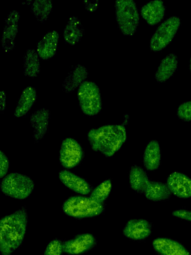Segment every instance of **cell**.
<instances>
[{"label": "cell", "mask_w": 191, "mask_h": 255, "mask_svg": "<svg viewBox=\"0 0 191 255\" xmlns=\"http://www.w3.org/2000/svg\"><path fill=\"white\" fill-rule=\"evenodd\" d=\"M104 204L99 203L90 197L71 196L63 204L62 209L67 215L78 219L97 216L104 210Z\"/></svg>", "instance_id": "3"}, {"label": "cell", "mask_w": 191, "mask_h": 255, "mask_svg": "<svg viewBox=\"0 0 191 255\" xmlns=\"http://www.w3.org/2000/svg\"><path fill=\"white\" fill-rule=\"evenodd\" d=\"M53 9L51 0H35L31 4L30 9L37 20L44 23L48 18Z\"/></svg>", "instance_id": "26"}, {"label": "cell", "mask_w": 191, "mask_h": 255, "mask_svg": "<svg viewBox=\"0 0 191 255\" xmlns=\"http://www.w3.org/2000/svg\"><path fill=\"white\" fill-rule=\"evenodd\" d=\"M175 217L191 222V211L185 209H178L172 212Z\"/></svg>", "instance_id": "31"}, {"label": "cell", "mask_w": 191, "mask_h": 255, "mask_svg": "<svg viewBox=\"0 0 191 255\" xmlns=\"http://www.w3.org/2000/svg\"><path fill=\"white\" fill-rule=\"evenodd\" d=\"M84 155L83 149L78 141L73 138L62 140L59 159L63 167L70 169L76 167L82 160Z\"/></svg>", "instance_id": "8"}, {"label": "cell", "mask_w": 191, "mask_h": 255, "mask_svg": "<svg viewBox=\"0 0 191 255\" xmlns=\"http://www.w3.org/2000/svg\"><path fill=\"white\" fill-rule=\"evenodd\" d=\"M77 94L79 106L84 114L94 116L100 113L102 109L100 91L95 82L86 80L78 87Z\"/></svg>", "instance_id": "6"}, {"label": "cell", "mask_w": 191, "mask_h": 255, "mask_svg": "<svg viewBox=\"0 0 191 255\" xmlns=\"http://www.w3.org/2000/svg\"><path fill=\"white\" fill-rule=\"evenodd\" d=\"M161 161V150L156 140H151L147 144L143 156V162L146 169L151 171L157 170Z\"/></svg>", "instance_id": "22"}, {"label": "cell", "mask_w": 191, "mask_h": 255, "mask_svg": "<svg viewBox=\"0 0 191 255\" xmlns=\"http://www.w3.org/2000/svg\"><path fill=\"white\" fill-rule=\"evenodd\" d=\"M177 56L171 53L165 56L161 61L155 74V78L158 82H164L175 73L178 67Z\"/></svg>", "instance_id": "23"}, {"label": "cell", "mask_w": 191, "mask_h": 255, "mask_svg": "<svg viewBox=\"0 0 191 255\" xmlns=\"http://www.w3.org/2000/svg\"><path fill=\"white\" fill-rule=\"evenodd\" d=\"M63 253V243L58 239H54L47 246L44 255H62Z\"/></svg>", "instance_id": "28"}, {"label": "cell", "mask_w": 191, "mask_h": 255, "mask_svg": "<svg viewBox=\"0 0 191 255\" xmlns=\"http://www.w3.org/2000/svg\"><path fill=\"white\" fill-rule=\"evenodd\" d=\"M143 194L149 200L158 202L169 199L172 193L166 183L149 179L145 183Z\"/></svg>", "instance_id": "20"}, {"label": "cell", "mask_w": 191, "mask_h": 255, "mask_svg": "<svg viewBox=\"0 0 191 255\" xmlns=\"http://www.w3.org/2000/svg\"><path fill=\"white\" fill-rule=\"evenodd\" d=\"M96 243V239L93 235L80 234L63 244V252L69 255H79L93 249Z\"/></svg>", "instance_id": "11"}, {"label": "cell", "mask_w": 191, "mask_h": 255, "mask_svg": "<svg viewBox=\"0 0 191 255\" xmlns=\"http://www.w3.org/2000/svg\"><path fill=\"white\" fill-rule=\"evenodd\" d=\"M181 24V20L176 16L166 19L157 28L152 36L150 48L154 51H161L172 41Z\"/></svg>", "instance_id": "7"}, {"label": "cell", "mask_w": 191, "mask_h": 255, "mask_svg": "<svg viewBox=\"0 0 191 255\" xmlns=\"http://www.w3.org/2000/svg\"><path fill=\"white\" fill-rule=\"evenodd\" d=\"M23 60L24 75L32 78L37 77L40 72V61L36 49H27Z\"/></svg>", "instance_id": "24"}, {"label": "cell", "mask_w": 191, "mask_h": 255, "mask_svg": "<svg viewBox=\"0 0 191 255\" xmlns=\"http://www.w3.org/2000/svg\"><path fill=\"white\" fill-rule=\"evenodd\" d=\"M140 12L141 16L148 24L154 26L164 18L165 6L162 0H151L141 7Z\"/></svg>", "instance_id": "19"}, {"label": "cell", "mask_w": 191, "mask_h": 255, "mask_svg": "<svg viewBox=\"0 0 191 255\" xmlns=\"http://www.w3.org/2000/svg\"><path fill=\"white\" fill-rule=\"evenodd\" d=\"M178 117L182 121H191V101L184 102L181 104L177 111Z\"/></svg>", "instance_id": "29"}, {"label": "cell", "mask_w": 191, "mask_h": 255, "mask_svg": "<svg viewBox=\"0 0 191 255\" xmlns=\"http://www.w3.org/2000/svg\"><path fill=\"white\" fill-rule=\"evenodd\" d=\"M152 246L159 255H191L181 244L169 238H157L153 241Z\"/></svg>", "instance_id": "16"}, {"label": "cell", "mask_w": 191, "mask_h": 255, "mask_svg": "<svg viewBox=\"0 0 191 255\" xmlns=\"http://www.w3.org/2000/svg\"><path fill=\"white\" fill-rule=\"evenodd\" d=\"M89 76L87 68L78 63L74 65L64 78L62 88L66 93L74 91L84 82Z\"/></svg>", "instance_id": "17"}, {"label": "cell", "mask_w": 191, "mask_h": 255, "mask_svg": "<svg viewBox=\"0 0 191 255\" xmlns=\"http://www.w3.org/2000/svg\"><path fill=\"white\" fill-rule=\"evenodd\" d=\"M37 100L36 89L32 86H27L22 91L15 107L14 116L22 117L30 110Z\"/></svg>", "instance_id": "21"}, {"label": "cell", "mask_w": 191, "mask_h": 255, "mask_svg": "<svg viewBox=\"0 0 191 255\" xmlns=\"http://www.w3.org/2000/svg\"><path fill=\"white\" fill-rule=\"evenodd\" d=\"M166 185L171 193L183 199L191 197V178L185 174L175 171L167 178Z\"/></svg>", "instance_id": "10"}, {"label": "cell", "mask_w": 191, "mask_h": 255, "mask_svg": "<svg viewBox=\"0 0 191 255\" xmlns=\"http://www.w3.org/2000/svg\"><path fill=\"white\" fill-rule=\"evenodd\" d=\"M87 138L93 150L111 157L122 147L127 133L123 126L108 124L91 129Z\"/></svg>", "instance_id": "2"}, {"label": "cell", "mask_w": 191, "mask_h": 255, "mask_svg": "<svg viewBox=\"0 0 191 255\" xmlns=\"http://www.w3.org/2000/svg\"><path fill=\"white\" fill-rule=\"evenodd\" d=\"M20 13L17 10L10 11L5 17L1 37L2 48L4 52H9L15 46V40L18 31V21Z\"/></svg>", "instance_id": "9"}, {"label": "cell", "mask_w": 191, "mask_h": 255, "mask_svg": "<svg viewBox=\"0 0 191 255\" xmlns=\"http://www.w3.org/2000/svg\"><path fill=\"white\" fill-rule=\"evenodd\" d=\"M190 70L191 73V56L190 58Z\"/></svg>", "instance_id": "34"}, {"label": "cell", "mask_w": 191, "mask_h": 255, "mask_svg": "<svg viewBox=\"0 0 191 255\" xmlns=\"http://www.w3.org/2000/svg\"><path fill=\"white\" fill-rule=\"evenodd\" d=\"M50 118V112L45 108L36 110L30 116V123L35 141L38 142L44 138L48 130Z\"/></svg>", "instance_id": "14"}, {"label": "cell", "mask_w": 191, "mask_h": 255, "mask_svg": "<svg viewBox=\"0 0 191 255\" xmlns=\"http://www.w3.org/2000/svg\"><path fill=\"white\" fill-rule=\"evenodd\" d=\"M9 167V161L6 155L0 151V177L3 178L6 175Z\"/></svg>", "instance_id": "30"}, {"label": "cell", "mask_w": 191, "mask_h": 255, "mask_svg": "<svg viewBox=\"0 0 191 255\" xmlns=\"http://www.w3.org/2000/svg\"><path fill=\"white\" fill-rule=\"evenodd\" d=\"M6 108V93L4 91L0 92V109L3 112Z\"/></svg>", "instance_id": "33"}, {"label": "cell", "mask_w": 191, "mask_h": 255, "mask_svg": "<svg viewBox=\"0 0 191 255\" xmlns=\"http://www.w3.org/2000/svg\"><path fill=\"white\" fill-rule=\"evenodd\" d=\"M33 181L28 176L17 172L11 173L2 179L0 188L5 195L17 199H24L32 193Z\"/></svg>", "instance_id": "5"}, {"label": "cell", "mask_w": 191, "mask_h": 255, "mask_svg": "<svg viewBox=\"0 0 191 255\" xmlns=\"http://www.w3.org/2000/svg\"><path fill=\"white\" fill-rule=\"evenodd\" d=\"M148 179L146 172L141 167L137 165L131 167L129 181L130 187L134 191L143 194L145 184Z\"/></svg>", "instance_id": "25"}, {"label": "cell", "mask_w": 191, "mask_h": 255, "mask_svg": "<svg viewBox=\"0 0 191 255\" xmlns=\"http://www.w3.org/2000/svg\"><path fill=\"white\" fill-rule=\"evenodd\" d=\"M61 182L70 190L82 195H87L92 191V187L85 179L67 170L59 172Z\"/></svg>", "instance_id": "15"}, {"label": "cell", "mask_w": 191, "mask_h": 255, "mask_svg": "<svg viewBox=\"0 0 191 255\" xmlns=\"http://www.w3.org/2000/svg\"><path fill=\"white\" fill-rule=\"evenodd\" d=\"M115 8L116 21L121 32L125 35H133L139 22L136 3L132 0H117Z\"/></svg>", "instance_id": "4"}, {"label": "cell", "mask_w": 191, "mask_h": 255, "mask_svg": "<svg viewBox=\"0 0 191 255\" xmlns=\"http://www.w3.org/2000/svg\"><path fill=\"white\" fill-rule=\"evenodd\" d=\"M60 38L59 32L55 30H49L43 35L36 48L40 58L46 60L56 55Z\"/></svg>", "instance_id": "12"}, {"label": "cell", "mask_w": 191, "mask_h": 255, "mask_svg": "<svg viewBox=\"0 0 191 255\" xmlns=\"http://www.w3.org/2000/svg\"><path fill=\"white\" fill-rule=\"evenodd\" d=\"M28 224L26 209L22 207L0 221L1 255H11L22 244Z\"/></svg>", "instance_id": "1"}, {"label": "cell", "mask_w": 191, "mask_h": 255, "mask_svg": "<svg viewBox=\"0 0 191 255\" xmlns=\"http://www.w3.org/2000/svg\"><path fill=\"white\" fill-rule=\"evenodd\" d=\"M85 29L81 20L77 16H71L65 24L62 36L66 43L73 46L80 41Z\"/></svg>", "instance_id": "18"}, {"label": "cell", "mask_w": 191, "mask_h": 255, "mask_svg": "<svg viewBox=\"0 0 191 255\" xmlns=\"http://www.w3.org/2000/svg\"><path fill=\"white\" fill-rule=\"evenodd\" d=\"M111 188V180L106 179L92 190L90 197L99 203L104 204L110 194Z\"/></svg>", "instance_id": "27"}, {"label": "cell", "mask_w": 191, "mask_h": 255, "mask_svg": "<svg viewBox=\"0 0 191 255\" xmlns=\"http://www.w3.org/2000/svg\"><path fill=\"white\" fill-rule=\"evenodd\" d=\"M149 222L142 219L128 221L123 230V235L128 239L140 241L148 238L152 232Z\"/></svg>", "instance_id": "13"}, {"label": "cell", "mask_w": 191, "mask_h": 255, "mask_svg": "<svg viewBox=\"0 0 191 255\" xmlns=\"http://www.w3.org/2000/svg\"><path fill=\"white\" fill-rule=\"evenodd\" d=\"M97 0H84L83 3L85 8L88 11H94L96 9L98 6Z\"/></svg>", "instance_id": "32"}]
</instances>
